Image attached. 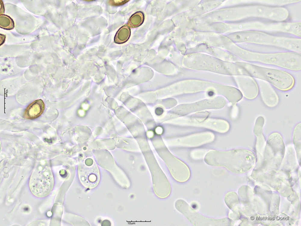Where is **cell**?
Wrapping results in <instances>:
<instances>
[{
  "label": "cell",
  "mask_w": 301,
  "mask_h": 226,
  "mask_svg": "<svg viewBox=\"0 0 301 226\" xmlns=\"http://www.w3.org/2000/svg\"><path fill=\"white\" fill-rule=\"evenodd\" d=\"M54 184L53 176L51 173L48 172H40L33 174L29 182L31 192L39 197L48 195L51 191Z\"/></svg>",
  "instance_id": "5"
},
{
  "label": "cell",
  "mask_w": 301,
  "mask_h": 226,
  "mask_svg": "<svg viewBox=\"0 0 301 226\" xmlns=\"http://www.w3.org/2000/svg\"><path fill=\"white\" fill-rule=\"evenodd\" d=\"M265 122L264 118L258 117L256 120L253 132L256 137V150L257 153L262 155L263 154L266 142L262 134V129Z\"/></svg>",
  "instance_id": "10"
},
{
  "label": "cell",
  "mask_w": 301,
  "mask_h": 226,
  "mask_svg": "<svg viewBox=\"0 0 301 226\" xmlns=\"http://www.w3.org/2000/svg\"><path fill=\"white\" fill-rule=\"evenodd\" d=\"M244 60L279 66L294 71L296 65V57L293 53L259 54L247 52L242 56Z\"/></svg>",
  "instance_id": "3"
},
{
  "label": "cell",
  "mask_w": 301,
  "mask_h": 226,
  "mask_svg": "<svg viewBox=\"0 0 301 226\" xmlns=\"http://www.w3.org/2000/svg\"><path fill=\"white\" fill-rule=\"evenodd\" d=\"M130 35V28L127 24H125L116 32L114 37V42L119 44L124 43L128 40Z\"/></svg>",
  "instance_id": "13"
},
{
  "label": "cell",
  "mask_w": 301,
  "mask_h": 226,
  "mask_svg": "<svg viewBox=\"0 0 301 226\" xmlns=\"http://www.w3.org/2000/svg\"><path fill=\"white\" fill-rule=\"evenodd\" d=\"M44 109L45 105L43 101L41 99L36 100L27 107L24 113V117L28 119L36 118L41 115Z\"/></svg>",
  "instance_id": "12"
},
{
  "label": "cell",
  "mask_w": 301,
  "mask_h": 226,
  "mask_svg": "<svg viewBox=\"0 0 301 226\" xmlns=\"http://www.w3.org/2000/svg\"><path fill=\"white\" fill-rule=\"evenodd\" d=\"M1 1H2V2H0V3H1V7H2V9H1V11H0V14H1L3 13L2 12L3 11H2V8H3L4 9V6H3V3L2 1V0H1Z\"/></svg>",
  "instance_id": "20"
},
{
  "label": "cell",
  "mask_w": 301,
  "mask_h": 226,
  "mask_svg": "<svg viewBox=\"0 0 301 226\" xmlns=\"http://www.w3.org/2000/svg\"><path fill=\"white\" fill-rule=\"evenodd\" d=\"M187 124L189 126L204 127L222 133L227 132L229 128L228 123L223 121H189Z\"/></svg>",
  "instance_id": "11"
},
{
  "label": "cell",
  "mask_w": 301,
  "mask_h": 226,
  "mask_svg": "<svg viewBox=\"0 0 301 226\" xmlns=\"http://www.w3.org/2000/svg\"><path fill=\"white\" fill-rule=\"evenodd\" d=\"M129 1L127 0H110L109 3L112 5L117 6L123 5Z\"/></svg>",
  "instance_id": "17"
},
{
  "label": "cell",
  "mask_w": 301,
  "mask_h": 226,
  "mask_svg": "<svg viewBox=\"0 0 301 226\" xmlns=\"http://www.w3.org/2000/svg\"><path fill=\"white\" fill-rule=\"evenodd\" d=\"M163 109L160 107L157 108L155 110V113L157 115H161L163 113Z\"/></svg>",
  "instance_id": "18"
},
{
  "label": "cell",
  "mask_w": 301,
  "mask_h": 226,
  "mask_svg": "<svg viewBox=\"0 0 301 226\" xmlns=\"http://www.w3.org/2000/svg\"><path fill=\"white\" fill-rule=\"evenodd\" d=\"M0 46L2 45L5 42L6 38V36L2 34H0Z\"/></svg>",
  "instance_id": "19"
},
{
  "label": "cell",
  "mask_w": 301,
  "mask_h": 226,
  "mask_svg": "<svg viewBox=\"0 0 301 226\" xmlns=\"http://www.w3.org/2000/svg\"><path fill=\"white\" fill-rule=\"evenodd\" d=\"M85 163L88 168H79V179L82 185L85 187L92 189L98 184L100 180V175L98 169H90V166L93 163L92 160L87 159Z\"/></svg>",
  "instance_id": "6"
},
{
  "label": "cell",
  "mask_w": 301,
  "mask_h": 226,
  "mask_svg": "<svg viewBox=\"0 0 301 226\" xmlns=\"http://www.w3.org/2000/svg\"><path fill=\"white\" fill-rule=\"evenodd\" d=\"M144 19V13L138 11L133 14L130 17L128 22V25L131 28H136L141 26Z\"/></svg>",
  "instance_id": "14"
},
{
  "label": "cell",
  "mask_w": 301,
  "mask_h": 226,
  "mask_svg": "<svg viewBox=\"0 0 301 226\" xmlns=\"http://www.w3.org/2000/svg\"><path fill=\"white\" fill-rule=\"evenodd\" d=\"M166 162L171 175L176 181L182 183L187 181L189 179L190 170L184 163L175 158Z\"/></svg>",
  "instance_id": "7"
},
{
  "label": "cell",
  "mask_w": 301,
  "mask_h": 226,
  "mask_svg": "<svg viewBox=\"0 0 301 226\" xmlns=\"http://www.w3.org/2000/svg\"><path fill=\"white\" fill-rule=\"evenodd\" d=\"M256 80L259 92L264 103L271 107L276 106L279 102L278 96L270 84L262 80Z\"/></svg>",
  "instance_id": "8"
},
{
  "label": "cell",
  "mask_w": 301,
  "mask_h": 226,
  "mask_svg": "<svg viewBox=\"0 0 301 226\" xmlns=\"http://www.w3.org/2000/svg\"><path fill=\"white\" fill-rule=\"evenodd\" d=\"M237 80L243 94L246 98L253 99L257 96L259 93L258 86L253 77L243 75L238 77Z\"/></svg>",
  "instance_id": "9"
},
{
  "label": "cell",
  "mask_w": 301,
  "mask_h": 226,
  "mask_svg": "<svg viewBox=\"0 0 301 226\" xmlns=\"http://www.w3.org/2000/svg\"><path fill=\"white\" fill-rule=\"evenodd\" d=\"M175 208L195 225L225 226L230 224V220L227 218L215 219L204 217L192 209L188 204L182 199H178L175 203Z\"/></svg>",
  "instance_id": "4"
},
{
  "label": "cell",
  "mask_w": 301,
  "mask_h": 226,
  "mask_svg": "<svg viewBox=\"0 0 301 226\" xmlns=\"http://www.w3.org/2000/svg\"><path fill=\"white\" fill-rule=\"evenodd\" d=\"M254 159L252 151L236 149L225 151L211 150L206 153L204 160L209 165L224 167L232 172H237L250 168Z\"/></svg>",
  "instance_id": "1"
},
{
  "label": "cell",
  "mask_w": 301,
  "mask_h": 226,
  "mask_svg": "<svg viewBox=\"0 0 301 226\" xmlns=\"http://www.w3.org/2000/svg\"><path fill=\"white\" fill-rule=\"evenodd\" d=\"M293 143L294 149L297 155L300 157L301 155V123L297 124L294 130Z\"/></svg>",
  "instance_id": "15"
},
{
  "label": "cell",
  "mask_w": 301,
  "mask_h": 226,
  "mask_svg": "<svg viewBox=\"0 0 301 226\" xmlns=\"http://www.w3.org/2000/svg\"><path fill=\"white\" fill-rule=\"evenodd\" d=\"M240 64L247 75L266 81L279 90H288L294 85L293 77L286 72L247 63Z\"/></svg>",
  "instance_id": "2"
},
{
  "label": "cell",
  "mask_w": 301,
  "mask_h": 226,
  "mask_svg": "<svg viewBox=\"0 0 301 226\" xmlns=\"http://www.w3.org/2000/svg\"><path fill=\"white\" fill-rule=\"evenodd\" d=\"M14 23L13 19L9 16L4 14L0 15V27L6 30L13 29Z\"/></svg>",
  "instance_id": "16"
},
{
  "label": "cell",
  "mask_w": 301,
  "mask_h": 226,
  "mask_svg": "<svg viewBox=\"0 0 301 226\" xmlns=\"http://www.w3.org/2000/svg\"><path fill=\"white\" fill-rule=\"evenodd\" d=\"M213 94H214L213 92L211 91L209 92L208 93V95L210 96H213Z\"/></svg>",
  "instance_id": "21"
}]
</instances>
